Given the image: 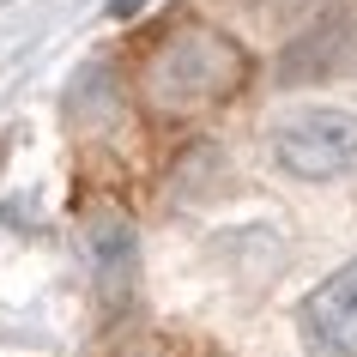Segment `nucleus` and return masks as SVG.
<instances>
[{"mask_svg": "<svg viewBox=\"0 0 357 357\" xmlns=\"http://www.w3.org/2000/svg\"><path fill=\"white\" fill-rule=\"evenodd\" d=\"M248 73H255V61L230 31L206 19H182L139 61V103L158 121H194V115L230 103L248 85Z\"/></svg>", "mask_w": 357, "mask_h": 357, "instance_id": "f257e3e1", "label": "nucleus"}, {"mask_svg": "<svg viewBox=\"0 0 357 357\" xmlns=\"http://www.w3.org/2000/svg\"><path fill=\"white\" fill-rule=\"evenodd\" d=\"M273 164L297 182H339L357 176V115L333 103H309L273 121Z\"/></svg>", "mask_w": 357, "mask_h": 357, "instance_id": "f03ea898", "label": "nucleus"}, {"mask_svg": "<svg viewBox=\"0 0 357 357\" xmlns=\"http://www.w3.org/2000/svg\"><path fill=\"white\" fill-rule=\"evenodd\" d=\"M297 333L309 357H357V261L327 273L297 303Z\"/></svg>", "mask_w": 357, "mask_h": 357, "instance_id": "7ed1b4c3", "label": "nucleus"}, {"mask_svg": "<svg viewBox=\"0 0 357 357\" xmlns=\"http://www.w3.org/2000/svg\"><path fill=\"white\" fill-rule=\"evenodd\" d=\"M357 61V0H333L309 31H303L279 61V79L284 85H303V79H327V73H345Z\"/></svg>", "mask_w": 357, "mask_h": 357, "instance_id": "20e7f679", "label": "nucleus"}, {"mask_svg": "<svg viewBox=\"0 0 357 357\" xmlns=\"http://www.w3.org/2000/svg\"><path fill=\"white\" fill-rule=\"evenodd\" d=\"M85 248H91V266H97V284H103V297L121 303L133 284V225L121 212H91L85 218Z\"/></svg>", "mask_w": 357, "mask_h": 357, "instance_id": "39448f33", "label": "nucleus"}, {"mask_svg": "<svg viewBox=\"0 0 357 357\" xmlns=\"http://www.w3.org/2000/svg\"><path fill=\"white\" fill-rule=\"evenodd\" d=\"M248 6H261V13H291V6H309V0H248Z\"/></svg>", "mask_w": 357, "mask_h": 357, "instance_id": "423d86ee", "label": "nucleus"}, {"mask_svg": "<svg viewBox=\"0 0 357 357\" xmlns=\"http://www.w3.org/2000/svg\"><path fill=\"white\" fill-rule=\"evenodd\" d=\"M139 6H146V0H109V13H115V19H128V13H139Z\"/></svg>", "mask_w": 357, "mask_h": 357, "instance_id": "0eeeda50", "label": "nucleus"}]
</instances>
